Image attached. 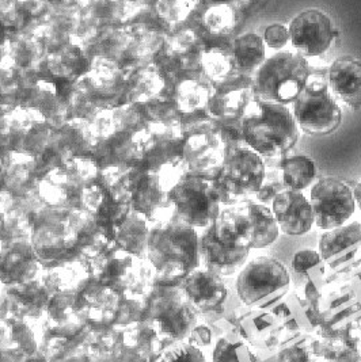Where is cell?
<instances>
[{
  "mask_svg": "<svg viewBox=\"0 0 361 362\" xmlns=\"http://www.w3.org/2000/svg\"><path fill=\"white\" fill-rule=\"evenodd\" d=\"M277 220L281 233L288 236H303L315 226V217L310 198L303 192L281 190L270 205Z\"/></svg>",
  "mask_w": 361,
  "mask_h": 362,
  "instance_id": "obj_12",
  "label": "cell"
},
{
  "mask_svg": "<svg viewBox=\"0 0 361 362\" xmlns=\"http://www.w3.org/2000/svg\"><path fill=\"white\" fill-rule=\"evenodd\" d=\"M182 292L198 313L220 308L229 295L223 277L204 266H198L182 280Z\"/></svg>",
  "mask_w": 361,
  "mask_h": 362,
  "instance_id": "obj_13",
  "label": "cell"
},
{
  "mask_svg": "<svg viewBox=\"0 0 361 362\" xmlns=\"http://www.w3.org/2000/svg\"><path fill=\"white\" fill-rule=\"evenodd\" d=\"M292 113L299 129L314 137L328 136L343 124V109L328 90V79L312 74L292 103Z\"/></svg>",
  "mask_w": 361,
  "mask_h": 362,
  "instance_id": "obj_8",
  "label": "cell"
},
{
  "mask_svg": "<svg viewBox=\"0 0 361 362\" xmlns=\"http://www.w3.org/2000/svg\"><path fill=\"white\" fill-rule=\"evenodd\" d=\"M210 90L198 82L197 79L188 78L180 81L176 87L174 100L180 113H192L201 109H207L210 100Z\"/></svg>",
  "mask_w": 361,
  "mask_h": 362,
  "instance_id": "obj_21",
  "label": "cell"
},
{
  "mask_svg": "<svg viewBox=\"0 0 361 362\" xmlns=\"http://www.w3.org/2000/svg\"><path fill=\"white\" fill-rule=\"evenodd\" d=\"M281 190H284V186L282 183H275V182H270V183H266V181H263L261 189L256 193V197L260 199L261 204L265 205H272L275 197L279 194Z\"/></svg>",
  "mask_w": 361,
  "mask_h": 362,
  "instance_id": "obj_28",
  "label": "cell"
},
{
  "mask_svg": "<svg viewBox=\"0 0 361 362\" xmlns=\"http://www.w3.org/2000/svg\"><path fill=\"white\" fill-rule=\"evenodd\" d=\"M361 245V224L349 221L331 230H325L321 235L318 254L322 261L331 267L343 264L350 258V254H355Z\"/></svg>",
  "mask_w": 361,
  "mask_h": 362,
  "instance_id": "obj_16",
  "label": "cell"
},
{
  "mask_svg": "<svg viewBox=\"0 0 361 362\" xmlns=\"http://www.w3.org/2000/svg\"><path fill=\"white\" fill-rule=\"evenodd\" d=\"M280 181L284 189L304 192L316 181V165L307 155H292L280 159Z\"/></svg>",
  "mask_w": 361,
  "mask_h": 362,
  "instance_id": "obj_19",
  "label": "cell"
},
{
  "mask_svg": "<svg viewBox=\"0 0 361 362\" xmlns=\"http://www.w3.org/2000/svg\"><path fill=\"white\" fill-rule=\"evenodd\" d=\"M220 146L223 144L214 132L188 136L183 144V163L193 174H200L214 167L219 168L223 159Z\"/></svg>",
  "mask_w": 361,
  "mask_h": 362,
  "instance_id": "obj_17",
  "label": "cell"
},
{
  "mask_svg": "<svg viewBox=\"0 0 361 362\" xmlns=\"http://www.w3.org/2000/svg\"><path fill=\"white\" fill-rule=\"evenodd\" d=\"M214 134L219 137L224 148L235 146H246L242 136V117L226 115L214 119Z\"/></svg>",
  "mask_w": 361,
  "mask_h": 362,
  "instance_id": "obj_24",
  "label": "cell"
},
{
  "mask_svg": "<svg viewBox=\"0 0 361 362\" xmlns=\"http://www.w3.org/2000/svg\"><path fill=\"white\" fill-rule=\"evenodd\" d=\"M198 236L196 228L174 216L151 228L147 258L162 280H183L201 266Z\"/></svg>",
  "mask_w": 361,
  "mask_h": 362,
  "instance_id": "obj_2",
  "label": "cell"
},
{
  "mask_svg": "<svg viewBox=\"0 0 361 362\" xmlns=\"http://www.w3.org/2000/svg\"><path fill=\"white\" fill-rule=\"evenodd\" d=\"M168 199L174 217L196 230L211 226L222 212L214 178L200 174L182 175L168 189Z\"/></svg>",
  "mask_w": 361,
  "mask_h": 362,
  "instance_id": "obj_7",
  "label": "cell"
},
{
  "mask_svg": "<svg viewBox=\"0 0 361 362\" xmlns=\"http://www.w3.org/2000/svg\"><path fill=\"white\" fill-rule=\"evenodd\" d=\"M195 7L193 0H156L155 13L161 21L174 25L180 23L190 16Z\"/></svg>",
  "mask_w": 361,
  "mask_h": 362,
  "instance_id": "obj_25",
  "label": "cell"
},
{
  "mask_svg": "<svg viewBox=\"0 0 361 362\" xmlns=\"http://www.w3.org/2000/svg\"><path fill=\"white\" fill-rule=\"evenodd\" d=\"M310 202L315 226L322 230L344 226L356 212L353 189L337 177H325L314 182Z\"/></svg>",
  "mask_w": 361,
  "mask_h": 362,
  "instance_id": "obj_10",
  "label": "cell"
},
{
  "mask_svg": "<svg viewBox=\"0 0 361 362\" xmlns=\"http://www.w3.org/2000/svg\"><path fill=\"white\" fill-rule=\"evenodd\" d=\"M202 22L210 33L224 35L231 33L235 29L236 16L230 4L219 3L211 6L204 13Z\"/></svg>",
  "mask_w": 361,
  "mask_h": 362,
  "instance_id": "obj_22",
  "label": "cell"
},
{
  "mask_svg": "<svg viewBox=\"0 0 361 362\" xmlns=\"http://www.w3.org/2000/svg\"><path fill=\"white\" fill-rule=\"evenodd\" d=\"M242 136L247 147L263 160H275L295 148L300 129L287 105L254 99L242 115Z\"/></svg>",
  "mask_w": 361,
  "mask_h": 362,
  "instance_id": "obj_1",
  "label": "cell"
},
{
  "mask_svg": "<svg viewBox=\"0 0 361 362\" xmlns=\"http://www.w3.org/2000/svg\"><path fill=\"white\" fill-rule=\"evenodd\" d=\"M198 313L182 289H166L154 300L148 322L158 332L159 338L170 345L189 338L198 325Z\"/></svg>",
  "mask_w": 361,
  "mask_h": 362,
  "instance_id": "obj_9",
  "label": "cell"
},
{
  "mask_svg": "<svg viewBox=\"0 0 361 362\" xmlns=\"http://www.w3.org/2000/svg\"><path fill=\"white\" fill-rule=\"evenodd\" d=\"M200 63L204 74L216 83L226 81L234 69L231 54L224 50L210 49L202 53Z\"/></svg>",
  "mask_w": 361,
  "mask_h": 362,
  "instance_id": "obj_23",
  "label": "cell"
},
{
  "mask_svg": "<svg viewBox=\"0 0 361 362\" xmlns=\"http://www.w3.org/2000/svg\"><path fill=\"white\" fill-rule=\"evenodd\" d=\"M147 217L133 209L132 214L120 223L117 230V242L122 248L133 255L139 257L147 254L148 239L151 227Z\"/></svg>",
  "mask_w": 361,
  "mask_h": 362,
  "instance_id": "obj_20",
  "label": "cell"
},
{
  "mask_svg": "<svg viewBox=\"0 0 361 362\" xmlns=\"http://www.w3.org/2000/svg\"><path fill=\"white\" fill-rule=\"evenodd\" d=\"M161 358L166 361H205L201 349L185 341L166 346L161 351Z\"/></svg>",
  "mask_w": 361,
  "mask_h": 362,
  "instance_id": "obj_26",
  "label": "cell"
},
{
  "mask_svg": "<svg viewBox=\"0 0 361 362\" xmlns=\"http://www.w3.org/2000/svg\"><path fill=\"white\" fill-rule=\"evenodd\" d=\"M231 59L234 68L242 74H254L266 59V45L263 35L247 32L234 40Z\"/></svg>",
  "mask_w": 361,
  "mask_h": 362,
  "instance_id": "obj_18",
  "label": "cell"
},
{
  "mask_svg": "<svg viewBox=\"0 0 361 362\" xmlns=\"http://www.w3.org/2000/svg\"><path fill=\"white\" fill-rule=\"evenodd\" d=\"M309 60L297 52L279 50L265 59L251 78L254 99L292 105L309 82Z\"/></svg>",
  "mask_w": 361,
  "mask_h": 362,
  "instance_id": "obj_3",
  "label": "cell"
},
{
  "mask_svg": "<svg viewBox=\"0 0 361 362\" xmlns=\"http://www.w3.org/2000/svg\"><path fill=\"white\" fill-rule=\"evenodd\" d=\"M243 1H248V0H243Z\"/></svg>",
  "mask_w": 361,
  "mask_h": 362,
  "instance_id": "obj_30",
  "label": "cell"
},
{
  "mask_svg": "<svg viewBox=\"0 0 361 362\" xmlns=\"http://www.w3.org/2000/svg\"><path fill=\"white\" fill-rule=\"evenodd\" d=\"M266 48L279 52L290 44V30L284 23H270L265 28L263 34Z\"/></svg>",
  "mask_w": 361,
  "mask_h": 362,
  "instance_id": "obj_27",
  "label": "cell"
},
{
  "mask_svg": "<svg viewBox=\"0 0 361 362\" xmlns=\"http://www.w3.org/2000/svg\"><path fill=\"white\" fill-rule=\"evenodd\" d=\"M265 178V160L257 152L247 146L227 147L214 175V189L222 205L234 206L256 196Z\"/></svg>",
  "mask_w": 361,
  "mask_h": 362,
  "instance_id": "obj_5",
  "label": "cell"
},
{
  "mask_svg": "<svg viewBox=\"0 0 361 362\" xmlns=\"http://www.w3.org/2000/svg\"><path fill=\"white\" fill-rule=\"evenodd\" d=\"M290 44L306 59L325 54L337 37L333 19L321 8H307L292 18L290 26Z\"/></svg>",
  "mask_w": 361,
  "mask_h": 362,
  "instance_id": "obj_11",
  "label": "cell"
},
{
  "mask_svg": "<svg viewBox=\"0 0 361 362\" xmlns=\"http://www.w3.org/2000/svg\"><path fill=\"white\" fill-rule=\"evenodd\" d=\"M201 266L220 277L238 274L248 259L251 248L239 230L234 209H222L211 226L198 236Z\"/></svg>",
  "mask_w": 361,
  "mask_h": 362,
  "instance_id": "obj_4",
  "label": "cell"
},
{
  "mask_svg": "<svg viewBox=\"0 0 361 362\" xmlns=\"http://www.w3.org/2000/svg\"><path fill=\"white\" fill-rule=\"evenodd\" d=\"M291 274L280 259L263 255L247 261L238 272L235 289L239 300L253 310H268L287 295Z\"/></svg>",
  "mask_w": 361,
  "mask_h": 362,
  "instance_id": "obj_6",
  "label": "cell"
},
{
  "mask_svg": "<svg viewBox=\"0 0 361 362\" xmlns=\"http://www.w3.org/2000/svg\"><path fill=\"white\" fill-rule=\"evenodd\" d=\"M328 90L337 100L353 110L361 109V59L343 56L328 66Z\"/></svg>",
  "mask_w": 361,
  "mask_h": 362,
  "instance_id": "obj_15",
  "label": "cell"
},
{
  "mask_svg": "<svg viewBox=\"0 0 361 362\" xmlns=\"http://www.w3.org/2000/svg\"><path fill=\"white\" fill-rule=\"evenodd\" d=\"M353 196L356 201V208H359L361 211V181L356 183V186L353 187Z\"/></svg>",
  "mask_w": 361,
  "mask_h": 362,
  "instance_id": "obj_29",
  "label": "cell"
},
{
  "mask_svg": "<svg viewBox=\"0 0 361 362\" xmlns=\"http://www.w3.org/2000/svg\"><path fill=\"white\" fill-rule=\"evenodd\" d=\"M235 216L251 250H263L277 242L281 230L269 205L250 202L243 211H235Z\"/></svg>",
  "mask_w": 361,
  "mask_h": 362,
  "instance_id": "obj_14",
  "label": "cell"
}]
</instances>
